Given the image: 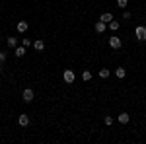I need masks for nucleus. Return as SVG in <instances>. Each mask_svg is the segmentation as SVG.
<instances>
[{
  "label": "nucleus",
  "mask_w": 146,
  "mask_h": 144,
  "mask_svg": "<svg viewBox=\"0 0 146 144\" xmlns=\"http://www.w3.org/2000/svg\"><path fill=\"white\" fill-rule=\"evenodd\" d=\"M33 98H35V92L31 88H25L22 92V100L25 101V103H31V101H33Z\"/></svg>",
  "instance_id": "nucleus-1"
},
{
  "label": "nucleus",
  "mask_w": 146,
  "mask_h": 144,
  "mask_svg": "<svg viewBox=\"0 0 146 144\" xmlns=\"http://www.w3.org/2000/svg\"><path fill=\"white\" fill-rule=\"evenodd\" d=\"M135 35H136L138 41H146V27L144 25H138V27L135 29Z\"/></svg>",
  "instance_id": "nucleus-2"
},
{
  "label": "nucleus",
  "mask_w": 146,
  "mask_h": 144,
  "mask_svg": "<svg viewBox=\"0 0 146 144\" xmlns=\"http://www.w3.org/2000/svg\"><path fill=\"white\" fill-rule=\"evenodd\" d=\"M62 78H64V82H66V84H72V82L76 80V76H74V72H72V70H64V72H62Z\"/></svg>",
  "instance_id": "nucleus-3"
},
{
  "label": "nucleus",
  "mask_w": 146,
  "mask_h": 144,
  "mask_svg": "<svg viewBox=\"0 0 146 144\" xmlns=\"http://www.w3.org/2000/svg\"><path fill=\"white\" fill-rule=\"evenodd\" d=\"M121 39L119 37H109V47H113V49H121Z\"/></svg>",
  "instance_id": "nucleus-4"
},
{
  "label": "nucleus",
  "mask_w": 146,
  "mask_h": 144,
  "mask_svg": "<svg viewBox=\"0 0 146 144\" xmlns=\"http://www.w3.org/2000/svg\"><path fill=\"white\" fill-rule=\"evenodd\" d=\"M94 27H96V31H98V33H103V31L107 29V23L100 20V22H96V25H94Z\"/></svg>",
  "instance_id": "nucleus-5"
},
{
  "label": "nucleus",
  "mask_w": 146,
  "mask_h": 144,
  "mask_svg": "<svg viewBox=\"0 0 146 144\" xmlns=\"http://www.w3.org/2000/svg\"><path fill=\"white\" fill-rule=\"evenodd\" d=\"M18 123H20V127H27V125H29V117H27L25 113H22V115L18 117Z\"/></svg>",
  "instance_id": "nucleus-6"
},
{
  "label": "nucleus",
  "mask_w": 146,
  "mask_h": 144,
  "mask_svg": "<svg viewBox=\"0 0 146 144\" xmlns=\"http://www.w3.org/2000/svg\"><path fill=\"white\" fill-rule=\"evenodd\" d=\"M27 27H29L27 22H18V25H16V29H18L20 33H25V31H27Z\"/></svg>",
  "instance_id": "nucleus-7"
},
{
  "label": "nucleus",
  "mask_w": 146,
  "mask_h": 144,
  "mask_svg": "<svg viewBox=\"0 0 146 144\" xmlns=\"http://www.w3.org/2000/svg\"><path fill=\"white\" fill-rule=\"evenodd\" d=\"M129 121H131V115H129V113H121V115H119V123H121V125H127Z\"/></svg>",
  "instance_id": "nucleus-8"
},
{
  "label": "nucleus",
  "mask_w": 146,
  "mask_h": 144,
  "mask_svg": "<svg viewBox=\"0 0 146 144\" xmlns=\"http://www.w3.org/2000/svg\"><path fill=\"white\" fill-rule=\"evenodd\" d=\"M14 55L18 56V58H22V56L25 55V47H16V49H14Z\"/></svg>",
  "instance_id": "nucleus-9"
},
{
  "label": "nucleus",
  "mask_w": 146,
  "mask_h": 144,
  "mask_svg": "<svg viewBox=\"0 0 146 144\" xmlns=\"http://www.w3.org/2000/svg\"><path fill=\"white\" fill-rule=\"evenodd\" d=\"M33 49L35 51H43V49H45V43H43L41 39H37V41H33Z\"/></svg>",
  "instance_id": "nucleus-10"
},
{
  "label": "nucleus",
  "mask_w": 146,
  "mask_h": 144,
  "mask_svg": "<svg viewBox=\"0 0 146 144\" xmlns=\"http://www.w3.org/2000/svg\"><path fill=\"white\" fill-rule=\"evenodd\" d=\"M100 20H101V22H105V23H109V22L113 20V16L109 14V12H105V14H101V18H100Z\"/></svg>",
  "instance_id": "nucleus-11"
},
{
  "label": "nucleus",
  "mask_w": 146,
  "mask_h": 144,
  "mask_svg": "<svg viewBox=\"0 0 146 144\" xmlns=\"http://www.w3.org/2000/svg\"><path fill=\"white\" fill-rule=\"evenodd\" d=\"M115 76L117 78H125L127 76V70H125V68H117V70H115Z\"/></svg>",
  "instance_id": "nucleus-12"
},
{
  "label": "nucleus",
  "mask_w": 146,
  "mask_h": 144,
  "mask_svg": "<svg viewBox=\"0 0 146 144\" xmlns=\"http://www.w3.org/2000/svg\"><path fill=\"white\" fill-rule=\"evenodd\" d=\"M82 80H84V82H90L92 80V72L90 70H84V72H82Z\"/></svg>",
  "instance_id": "nucleus-13"
},
{
  "label": "nucleus",
  "mask_w": 146,
  "mask_h": 144,
  "mask_svg": "<svg viewBox=\"0 0 146 144\" xmlns=\"http://www.w3.org/2000/svg\"><path fill=\"white\" fill-rule=\"evenodd\" d=\"M107 27H109V29H113V31H117V29H119V22H115V20H111V22L107 23Z\"/></svg>",
  "instance_id": "nucleus-14"
},
{
  "label": "nucleus",
  "mask_w": 146,
  "mask_h": 144,
  "mask_svg": "<svg viewBox=\"0 0 146 144\" xmlns=\"http://www.w3.org/2000/svg\"><path fill=\"white\" fill-rule=\"evenodd\" d=\"M100 78L107 80V78H109V70H107V68H101V70H100Z\"/></svg>",
  "instance_id": "nucleus-15"
},
{
  "label": "nucleus",
  "mask_w": 146,
  "mask_h": 144,
  "mask_svg": "<svg viewBox=\"0 0 146 144\" xmlns=\"http://www.w3.org/2000/svg\"><path fill=\"white\" fill-rule=\"evenodd\" d=\"M8 45H10L12 49H16V47H18V39H16V37H8Z\"/></svg>",
  "instance_id": "nucleus-16"
},
{
  "label": "nucleus",
  "mask_w": 146,
  "mask_h": 144,
  "mask_svg": "<svg viewBox=\"0 0 146 144\" xmlns=\"http://www.w3.org/2000/svg\"><path fill=\"white\" fill-rule=\"evenodd\" d=\"M103 121H105V125H107V127H109V125H113V117H109V115H107V117H105V119H103Z\"/></svg>",
  "instance_id": "nucleus-17"
},
{
  "label": "nucleus",
  "mask_w": 146,
  "mask_h": 144,
  "mask_svg": "<svg viewBox=\"0 0 146 144\" xmlns=\"http://www.w3.org/2000/svg\"><path fill=\"white\" fill-rule=\"evenodd\" d=\"M117 4H119V8H127V0H117Z\"/></svg>",
  "instance_id": "nucleus-18"
},
{
  "label": "nucleus",
  "mask_w": 146,
  "mask_h": 144,
  "mask_svg": "<svg viewBox=\"0 0 146 144\" xmlns=\"http://www.w3.org/2000/svg\"><path fill=\"white\" fill-rule=\"evenodd\" d=\"M29 45H33V43H31L29 39H23V47H29Z\"/></svg>",
  "instance_id": "nucleus-19"
},
{
  "label": "nucleus",
  "mask_w": 146,
  "mask_h": 144,
  "mask_svg": "<svg viewBox=\"0 0 146 144\" xmlns=\"http://www.w3.org/2000/svg\"><path fill=\"white\" fill-rule=\"evenodd\" d=\"M0 142H2V138H0Z\"/></svg>",
  "instance_id": "nucleus-20"
}]
</instances>
